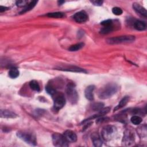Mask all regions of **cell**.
I'll list each match as a JSON object with an SVG mask.
<instances>
[{
  "instance_id": "cell-1",
  "label": "cell",
  "mask_w": 147,
  "mask_h": 147,
  "mask_svg": "<svg viewBox=\"0 0 147 147\" xmlns=\"http://www.w3.org/2000/svg\"><path fill=\"white\" fill-rule=\"evenodd\" d=\"M118 86L114 83H109L101 88L98 91V97L102 99H106L111 97L118 90Z\"/></svg>"
},
{
  "instance_id": "cell-2",
  "label": "cell",
  "mask_w": 147,
  "mask_h": 147,
  "mask_svg": "<svg viewBox=\"0 0 147 147\" xmlns=\"http://www.w3.org/2000/svg\"><path fill=\"white\" fill-rule=\"evenodd\" d=\"M135 40V37L132 35H125L109 38L106 42L109 44H118L122 43L131 42Z\"/></svg>"
},
{
  "instance_id": "cell-3",
  "label": "cell",
  "mask_w": 147,
  "mask_h": 147,
  "mask_svg": "<svg viewBox=\"0 0 147 147\" xmlns=\"http://www.w3.org/2000/svg\"><path fill=\"white\" fill-rule=\"evenodd\" d=\"M17 136L20 139L30 145L35 146L37 144L36 136L31 133L24 131H18L17 133Z\"/></svg>"
},
{
  "instance_id": "cell-4",
  "label": "cell",
  "mask_w": 147,
  "mask_h": 147,
  "mask_svg": "<svg viewBox=\"0 0 147 147\" xmlns=\"http://www.w3.org/2000/svg\"><path fill=\"white\" fill-rule=\"evenodd\" d=\"M53 144L55 146L57 147H64L68 146V142L65 138L63 134H60L58 133H55L52 136Z\"/></svg>"
},
{
  "instance_id": "cell-5",
  "label": "cell",
  "mask_w": 147,
  "mask_h": 147,
  "mask_svg": "<svg viewBox=\"0 0 147 147\" xmlns=\"http://www.w3.org/2000/svg\"><path fill=\"white\" fill-rule=\"evenodd\" d=\"M66 94L68 100L72 104L75 103L78 99V95L75 86L72 83H68L66 88Z\"/></svg>"
},
{
  "instance_id": "cell-6",
  "label": "cell",
  "mask_w": 147,
  "mask_h": 147,
  "mask_svg": "<svg viewBox=\"0 0 147 147\" xmlns=\"http://www.w3.org/2000/svg\"><path fill=\"white\" fill-rule=\"evenodd\" d=\"M115 132V127L111 125L105 126L101 131L102 138L106 141H110L114 136Z\"/></svg>"
},
{
  "instance_id": "cell-7",
  "label": "cell",
  "mask_w": 147,
  "mask_h": 147,
  "mask_svg": "<svg viewBox=\"0 0 147 147\" xmlns=\"http://www.w3.org/2000/svg\"><path fill=\"white\" fill-rule=\"evenodd\" d=\"M53 101V109L55 110L59 111L62 109L65 104V98L63 94L56 93Z\"/></svg>"
},
{
  "instance_id": "cell-8",
  "label": "cell",
  "mask_w": 147,
  "mask_h": 147,
  "mask_svg": "<svg viewBox=\"0 0 147 147\" xmlns=\"http://www.w3.org/2000/svg\"><path fill=\"white\" fill-rule=\"evenodd\" d=\"M134 141V136L132 131L129 130H126L125 131L122 143L125 146H131Z\"/></svg>"
},
{
  "instance_id": "cell-9",
  "label": "cell",
  "mask_w": 147,
  "mask_h": 147,
  "mask_svg": "<svg viewBox=\"0 0 147 147\" xmlns=\"http://www.w3.org/2000/svg\"><path fill=\"white\" fill-rule=\"evenodd\" d=\"M56 69L63 71H69L72 72H79V73H86L87 71L82 68L73 65H64V66H60L56 68Z\"/></svg>"
},
{
  "instance_id": "cell-10",
  "label": "cell",
  "mask_w": 147,
  "mask_h": 147,
  "mask_svg": "<svg viewBox=\"0 0 147 147\" xmlns=\"http://www.w3.org/2000/svg\"><path fill=\"white\" fill-rule=\"evenodd\" d=\"M73 18L74 20L78 23H84L88 20V17L84 11H80L76 13Z\"/></svg>"
},
{
  "instance_id": "cell-11",
  "label": "cell",
  "mask_w": 147,
  "mask_h": 147,
  "mask_svg": "<svg viewBox=\"0 0 147 147\" xmlns=\"http://www.w3.org/2000/svg\"><path fill=\"white\" fill-rule=\"evenodd\" d=\"M63 136L68 142H75L77 141V136L72 130H65L63 133Z\"/></svg>"
},
{
  "instance_id": "cell-12",
  "label": "cell",
  "mask_w": 147,
  "mask_h": 147,
  "mask_svg": "<svg viewBox=\"0 0 147 147\" xmlns=\"http://www.w3.org/2000/svg\"><path fill=\"white\" fill-rule=\"evenodd\" d=\"M95 86L94 85H90L87 86L84 90V95L87 99L92 100L94 99V90Z\"/></svg>"
},
{
  "instance_id": "cell-13",
  "label": "cell",
  "mask_w": 147,
  "mask_h": 147,
  "mask_svg": "<svg viewBox=\"0 0 147 147\" xmlns=\"http://www.w3.org/2000/svg\"><path fill=\"white\" fill-rule=\"evenodd\" d=\"M92 144L95 147H100L102 145V141L100 137L97 133H93L91 135Z\"/></svg>"
},
{
  "instance_id": "cell-14",
  "label": "cell",
  "mask_w": 147,
  "mask_h": 147,
  "mask_svg": "<svg viewBox=\"0 0 147 147\" xmlns=\"http://www.w3.org/2000/svg\"><path fill=\"white\" fill-rule=\"evenodd\" d=\"M133 8L138 14L141 15L142 16H144V17H146V16H147L146 10L144 7L141 6L139 3H134L133 4Z\"/></svg>"
},
{
  "instance_id": "cell-15",
  "label": "cell",
  "mask_w": 147,
  "mask_h": 147,
  "mask_svg": "<svg viewBox=\"0 0 147 147\" xmlns=\"http://www.w3.org/2000/svg\"><path fill=\"white\" fill-rule=\"evenodd\" d=\"M129 97L128 96H124L119 102V103L115 106V107L114 109V111L118 110L123 107H124L129 102Z\"/></svg>"
},
{
  "instance_id": "cell-16",
  "label": "cell",
  "mask_w": 147,
  "mask_h": 147,
  "mask_svg": "<svg viewBox=\"0 0 147 147\" xmlns=\"http://www.w3.org/2000/svg\"><path fill=\"white\" fill-rule=\"evenodd\" d=\"M134 27L137 30L142 31L146 29V24L144 21L137 20L134 23Z\"/></svg>"
},
{
  "instance_id": "cell-17",
  "label": "cell",
  "mask_w": 147,
  "mask_h": 147,
  "mask_svg": "<svg viewBox=\"0 0 147 147\" xmlns=\"http://www.w3.org/2000/svg\"><path fill=\"white\" fill-rule=\"evenodd\" d=\"M1 117L2 118H15L17 117V115L10 111H9L7 110H1Z\"/></svg>"
},
{
  "instance_id": "cell-18",
  "label": "cell",
  "mask_w": 147,
  "mask_h": 147,
  "mask_svg": "<svg viewBox=\"0 0 147 147\" xmlns=\"http://www.w3.org/2000/svg\"><path fill=\"white\" fill-rule=\"evenodd\" d=\"M37 1H30L29 2V3L25 7L24 9H23V10L20 12V14H23V13H25L30 10H32L35 6L37 4Z\"/></svg>"
},
{
  "instance_id": "cell-19",
  "label": "cell",
  "mask_w": 147,
  "mask_h": 147,
  "mask_svg": "<svg viewBox=\"0 0 147 147\" xmlns=\"http://www.w3.org/2000/svg\"><path fill=\"white\" fill-rule=\"evenodd\" d=\"M84 43L83 42H79V43H77V44H75L74 45H71L69 48H68V50L69 51H71V52H74V51H79L80 50V49H82L83 46H84Z\"/></svg>"
},
{
  "instance_id": "cell-20",
  "label": "cell",
  "mask_w": 147,
  "mask_h": 147,
  "mask_svg": "<svg viewBox=\"0 0 147 147\" xmlns=\"http://www.w3.org/2000/svg\"><path fill=\"white\" fill-rule=\"evenodd\" d=\"M29 86L30 88L34 91H36L37 92H39L40 91V86L36 80H31L29 82Z\"/></svg>"
},
{
  "instance_id": "cell-21",
  "label": "cell",
  "mask_w": 147,
  "mask_h": 147,
  "mask_svg": "<svg viewBox=\"0 0 147 147\" xmlns=\"http://www.w3.org/2000/svg\"><path fill=\"white\" fill-rule=\"evenodd\" d=\"M19 71L16 68H11L9 72V76L12 79H15L17 78L19 76Z\"/></svg>"
},
{
  "instance_id": "cell-22",
  "label": "cell",
  "mask_w": 147,
  "mask_h": 147,
  "mask_svg": "<svg viewBox=\"0 0 147 147\" xmlns=\"http://www.w3.org/2000/svg\"><path fill=\"white\" fill-rule=\"evenodd\" d=\"M47 16L48 17H51V18H63L64 16V14L62 12H52V13H49L47 14Z\"/></svg>"
},
{
  "instance_id": "cell-23",
  "label": "cell",
  "mask_w": 147,
  "mask_h": 147,
  "mask_svg": "<svg viewBox=\"0 0 147 147\" xmlns=\"http://www.w3.org/2000/svg\"><path fill=\"white\" fill-rule=\"evenodd\" d=\"M114 29V26L113 25H110V26H103V28L101 29V30H100V33L102 34H107L109 33H111V32H113Z\"/></svg>"
},
{
  "instance_id": "cell-24",
  "label": "cell",
  "mask_w": 147,
  "mask_h": 147,
  "mask_svg": "<svg viewBox=\"0 0 147 147\" xmlns=\"http://www.w3.org/2000/svg\"><path fill=\"white\" fill-rule=\"evenodd\" d=\"M45 90L48 94H49L50 95H52V96L55 95L57 93L55 88H54L53 87H52L51 85H47L45 87Z\"/></svg>"
},
{
  "instance_id": "cell-25",
  "label": "cell",
  "mask_w": 147,
  "mask_h": 147,
  "mask_svg": "<svg viewBox=\"0 0 147 147\" xmlns=\"http://www.w3.org/2000/svg\"><path fill=\"white\" fill-rule=\"evenodd\" d=\"M130 121H131V123H133L134 125H138L141 123L142 118L138 115H134L131 118Z\"/></svg>"
},
{
  "instance_id": "cell-26",
  "label": "cell",
  "mask_w": 147,
  "mask_h": 147,
  "mask_svg": "<svg viewBox=\"0 0 147 147\" xmlns=\"http://www.w3.org/2000/svg\"><path fill=\"white\" fill-rule=\"evenodd\" d=\"M104 104L101 102L95 103L92 105V109L94 111H99L103 109Z\"/></svg>"
},
{
  "instance_id": "cell-27",
  "label": "cell",
  "mask_w": 147,
  "mask_h": 147,
  "mask_svg": "<svg viewBox=\"0 0 147 147\" xmlns=\"http://www.w3.org/2000/svg\"><path fill=\"white\" fill-rule=\"evenodd\" d=\"M112 12L114 14H115L116 16H119L122 14L123 11L121 8H119L118 7H115L112 9Z\"/></svg>"
},
{
  "instance_id": "cell-28",
  "label": "cell",
  "mask_w": 147,
  "mask_h": 147,
  "mask_svg": "<svg viewBox=\"0 0 147 147\" xmlns=\"http://www.w3.org/2000/svg\"><path fill=\"white\" fill-rule=\"evenodd\" d=\"M29 3V2L28 1L20 0V1H17L16 2V5L18 7H23V6H26Z\"/></svg>"
},
{
  "instance_id": "cell-29",
  "label": "cell",
  "mask_w": 147,
  "mask_h": 147,
  "mask_svg": "<svg viewBox=\"0 0 147 147\" xmlns=\"http://www.w3.org/2000/svg\"><path fill=\"white\" fill-rule=\"evenodd\" d=\"M100 24L102 25H103V26H110L113 24V20H105L103 21H102V22H100Z\"/></svg>"
},
{
  "instance_id": "cell-30",
  "label": "cell",
  "mask_w": 147,
  "mask_h": 147,
  "mask_svg": "<svg viewBox=\"0 0 147 147\" xmlns=\"http://www.w3.org/2000/svg\"><path fill=\"white\" fill-rule=\"evenodd\" d=\"M91 3H92L95 6H101L103 3V1H99V0H95V1H90Z\"/></svg>"
},
{
  "instance_id": "cell-31",
  "label": "cell",
  "mask_w": 147,
  "mask_h": 147,
  "mask_svg": "<svg viewBox=\"0 0 147 147\" xmlns=\"http://www.w3.org/2000/svg\"><path fill=\"white\" fill-rule=\"evenodd\" d=\"M9 8L5 6H0V12H3L4 11H6L7 10H8Z\"/></svg>"
},
{
  "instance_id": "cell-32",
  "label": "cell",
  "mask_w": 147,
  "mask_h": 147,
  "mask_svg": "<svg viewBox=\"0 0 147 147\" xmlns=\"http://www.w3.org/2000/svg\"><path fill=\"white\" fill-rule=\"evenodd\" d=\"M57 3H58L59 5H62L63 3H64V1H59L57 2Z\"/></svg>"
}]
</instances>
